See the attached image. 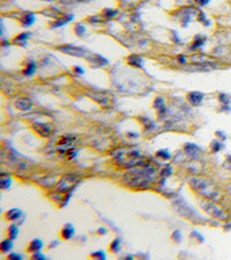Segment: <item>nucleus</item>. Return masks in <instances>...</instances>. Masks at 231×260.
<instances>
[{
    "instance_id": "obj_1",
    "label": "nucleus",
    "mask_w": 231,
    "mask_h": 260,
    "mask_svg": "<svg viewBox=\"0 0 231 260\" xmlns=\"http://www.w3.org/2000/svg\"><path fill=\"white\" fill-rule=\"evenodd\" d=\"M156 170L152 165H144L141 168L134 169L132 171L125 175V183L128 186L134 188H141V186H148L152 183L155 177Z\"/></svg>"
},
{
    "instance_id": "obj_2",
    "label": "nucleus",
    "mask_w": 231,
    "mask_h": 260,
    "mask_svg": "<svg viewBox=\"0 0 231 260\" xmlns=\"http://www.w3.org/2000/svg\"><path fill=\"white\" fill-rule=\"evenodd\" d=\"M189 185L194 191L207 199H215L218 195L217 191L214 188V185L206 178H193L189 182Z\"/></svg>"
},
{
    "instance_id": "obj_3",
    "label": "nucleus",
    "mask_w": 231,
    "mask_h": 260,
    "mask_svg": "<svg viewBox=\"0 0 231 260\" xmlns=\"http://www.w3.org/2000/svg\"><path fill=\"white\" fill-rule=\"evenodd\" d=\"M140 153L137 150H131V152H121L120 155L117 157L118 163L125 168H132L137 165L140 162Z\"/></svg>"
},
{
    "instance_id": "obj_4",
    "label": "nucleus",
    "mask_w": 231,
    "mask_h": 260,
    "mask_svg": "<svg viewBox=\"0 0 231 260\" xmlns=\"http://www.w3.org/2000/svg\"><path fill=\"white\" fill-rule=\"evenodd\" d=\"M201 207L206 210V213H208L209 215H212V216L218 218V220H225V218H227L223 210L221 209L220 207L214 202L202 201V202H201Z\"/></svg>"
},
{
    "instance_id": "obj_5",
    "label": "nucleus",
    "mask_w": 231,
    "mask_h": 260,
    "mask_svg": "<svg viewBox=\"0 0 231 260\" xmlns=\"http://www.w3.org/2000/svg\"><path fill=\"white\" fill-rule=\"evenodd\" d=\"M76 182V177L73 176V175H67V176H64L59 180L57 186V190L60 192H67L69 190H72V188L74 186V184Z\"/></svg>"
},
{
    "instance_id": "obj_6",
    "label": "nucleus",
    "mask_w": 231,
    "mask_h": 260,
    "mask_svg": "<svg viewBox=\"0 0 231 260\" xmlns=\"http://www.w3.org/2000/svg\"><path fill=\"white\" fill-rule=\"evenodd\" d=\"M59 50H61L65 53L72 54V56H76V57H83L86 51L81 48H78V46H73V45H64L60 46Z\"/></svg>"
},
{
    "instance_id": "obj_7",
    "label": "nucleus",
    "mask_w": 231,
    "mask_h": 260,
    "mask_svg": "<svg viewBox=\"0 0 231 260\" xmlns=\"http://www.w3.org/2000/svg\"><path fill=\"white\" fill-rule=\"evenodd\" d=\"M15 107L19 110H22V111L30 110L31 107H33V102L29 98H27V97H22V98H19L15 102Z\"/></svg>"
},
{
    "instance_id": "obj_8",
    "label": "nucleus",
    "mask_w": 231,
    "mask_h": 260,
    "mask_svg": "<svg viewBox=\"0 0 231 260\" xmlns=\"http://www.w3.org/2000/svg\"><path fill=\"white\" fill-rule=\"evenodd\" d=\"M187 100H188V102H191V104H193V105H199V104H201L202 100H203V94L199 92H192L188 94Z\"/></svg>"
},
{
    "instance_id": "obj_9",
    "label": "nucleus",
    "mask_w": 231,
    "mask_h": 260,
    "mask_svg": "<svg viewBox=\"0 0 231 260\" xmlns=\"http://www.w3.org/2000/svg\"><path fill=\"white\" fill-rule=\"evenodd\" d=\"M34 128L41 137H49L51 133V128L46 124H35Z\"/></svg>"
},
{
    "instance_id": "obj_10",
    "label": "nucleus",
    "mask_w": 231,
    "mask_h": 260,
    "mask_svg": "<svg viewBox=\"0 0 231 260\" xmlns=\"http://www.w3.org/2000/svg\"><path fill=\"white\" fill-rule=\"evenodd\" d=\"M74 232H75V230H74L73 226L71 223H68V224H66V226L63 228V230H61V236H63V238H65V239H71V238L74 236Z\"/></svg>"
},
{
    "instance_id": "obj_11",
    "label": "nucleus",
    "mask_w": 231,
    "mask_h": 260,
    "mask_svg": "<svg viewBox=\"0 0 231 260\" xmlns=\"http://www.w3.org/2000/svg\"><path fill=\"white\" fill-rule=\"evenodd\" d=\"M185 152L188 156L194 158V157H198V154L200 153V149H199L198 146L193 145V143H187V145L185 146Z\"/></svg>"
},
{
    "instance_id": "obj_12",
    "label": "nucleus",
    "mask_w": 231,
    "mask_h": 260,
    "mask_svg": "<svg viewBox=\"0 0 231 260\" xmlns=\"http://www.w3.org/2000/svg\"><path fill=\"white\" fill-rule=\"evenodd\" d=\"M43 248V243L39 239H34V241L30 242V244H29V246H28V251L29 252H38V251H41Z\"/></svg>"
},
{
    "instance_id": "obj_13",
    "label": "nucleus",
    "mask_w": 231,
    "mask_h": 260,
    "mask_svg": "<svg viewBox=\"0 0 231 260\" xmlns=\"http://www.w3.org/2000/svg\"><path fill=\"white\" fill-rule=\"evenodd\" d=\"M21 216H22V212L20 209H16V208L8 210L7 214H6V218H7L8 220H12V221H16V220H19Z\"/></svg>"
},
{
    "instance_id": "obj_14",
    "label": "nucleus",
    "mask_w": 231,
    "mask_h": 260,
    "mask_svg": "<svg viewBox=\"0 0 231 260\" xmlns=\"http://www.w3.org/2000/svg\"><path fill=\"white\" fill-rule=\"evenodd\" d=\"M21 22H22V24L24 27H29V26H31V24L35 22L34 14H26V15L21 19Z\"/></svg>"
},
{
    "instance_id": "obj_15",
    "label": "nucleus",
    "mask_w": 231,
    "mask_h": 260,
    "mask_svg": "<svg viewBox=\"0 0 231 260\" xmlns=\"http://www.w3.org/2000/svg\"><path fill=\"white\" fill-rule=\"evenodd\" d=\"M0 248H1V251H3V252H8V251H11L12 248H13V242H12L11 238H9V239H5V241L1 242Z\"/></svg>"
},
{
    "instance_id": "obj_16",
    "label": "nucleus",
    "mask_w": 231,
    "mask_h": 260,
    "mask_svg": "<svg viewBox=\"0 0 231 260\" xmlns=\"http://www.w3.org/2000/svg\"><path fill=\"white\" fill-rule=\"evenodd\" d=\"M18 235H19V229H18V227L14 226V224H12V226L8 228V236H9V238H11V239H15V238L18 237Z\"/></svg>"
},
{
    "instance_id": "obj_17",
    "label": "nucleus",
    "mask_w": 231,
    "mask_h": 260,
    "mask_svg": "<svg viewBox=\"0 0 231 260\" xmlns=\"http://www.w3.org/2000/svg\"><path fill=\"white\" fill-rule=\"evenodd\" d=\"M155 108L161 112V115L165 112V105H164V102H163L162 98H156L155 101Z\"/></svg>"
},
{
    "instance_id": "obj_18",
    "label": "nucleus",
    "mask_w": 231,
    "mask_h": 260,
    "mask_svg": "<svg viewBox=\"0 0 231 260\" xmlns=\"http://www.w3.org/2000/svg\"><path fill=\"white\" fill-rule=\"evenodd\" d=\"M129 64H132L134 66H142V58L138 57V56H132V57L128 58Z\"/></svg>"
},
{
    "instance_id": "obj_19",
    "label": "nucleus",
    "mask_w": 231,
    "mask_h": 260,
    "mask_svg": "<svg viewBox=\"0 0 231 260\" xmlns=\"http://www.w3.org/2000/svg\"><path fill=\"white\" fill-rule=\"evenodd\" d=\"M73 140L74 139L72 138V137H68V135H66V137H63V138H60V141H59V146H68L71 145L73 142Z\"/></svg>"
},
{
    "instance_id": "obj_20",
    "label": "nucleus",
    "mask_w": 231,
    "mask_h": 260,
    "mask_svg": "<svg viewBox=\"0 0 231 260\" xmlns=\"http://www.w3.org/2000/svg\"><path fill=\"white\" fill-rule=\"evenodd\" d=\"M72 18H73L72 15L67 16V18H63V20H60V21H56V22L53 23L52 27H61V26H64L65 23L69 22V21L72 20Z\"/></svg>"
},
{
    "instance_id": "obj_21",
    "label": "nucleus",
    "mask_w": 231,
    "mask_h": 260,
    "mask_svg": "<svg viewBox=\"0 0 231 260\" xmlns=\"http://www.w3.org/2000/svg\"><path fill=\"white\" fill-rule=\"evenodd\" d=\"M35 69H36V66H35V64L31 61L30 64L27 66V68L24 69V72L23 73H24V75H31V74L35 72Z\"/></svg>"
},
{
    "instance_id": "obj_22",
    "label": "nucleus",
    "mask_w": 231,
    "mask_h": 260,
    "mask_svg": "<svg viewBox=\"0 0 231 260\" xmlns=\"http://www.w3.org/2000/svg\"><path fill=\"white\" fill-rule=\"evenodd\" d=\"M156 156L161 157L163 160H168V158H170V153H169L167 149H162V150H158V152L156 153Z\"/></svg>"
},
{
    "instance_id": "obj_23",
    "label": "nucleus",
    "mask_w": 231,
    "mask_h": 260,
    "mask_svg": "<svg viewBox=\"0 0 231 260\" xmlns=\"http://www.w3.org/2000/svg\"><path fill=\"white\" fill-rule=\"evenodd\" d=\"M9 185H11V179H9V177L3 176V178H1V188L6 190V188H9Z\"/></svg>"
},
{
    "instance_id": "obj_24",
    "label": "nucleus",
    "mask_w": 231,
    "mask_h": 260,
    "mask_svg": "<svg viewBox=\"0 0 231 260\" xmlns=\"http://www.w3.org/2000/svg\"><path fill=\"white\" fill-rule=\"evenodd\" d=\"M27 39H28V34H21V35H19L18 37L15 38V43H21L22 42V45H24V42H26Z\"/></svg>"
},
{
    "instance_id": "obj_25",
    "label": "nucleus",
    "mask_w": 231,
    "mask_h": 260,
    "mask_svg": "<svg viewBox=\"0 0 231 260\" xmlns=\"http://www.w3.org/2000/svg\"><path fill=\"white\" fill-rule=\"evenodd\" d=\"M171 172H172V170H171V167H170V165H167V167H165V168L162 170V172H161V176H162L163 178H165V177L170 176Z\"/></svg>"
},
{
    "instance_id": "obj_26",
    "label": "nucleus",
    "mask_w": 231,
    "mask_h": 260,
    "mask_svg": "<svg viewBox=\"0 0 231 260\" xmlns=\"http://www.w3.org/2000/svg\"><path fill=\"white\" fill-rule=\"evenodd\" d=\"M223 146H222V143L218 141H214L212 143V150L214 152V153H217L218 150H221V148H222Z\"/></svg>"
},
{
    "instance_id": "obj_27",
    "label": "nucleus",
    "mask_w": 231,
    "mask_h": 260,
    "mask_svg": "<svg viewBox=\"0 0 231 260\" xmlns=\"http://www.w3.org/2000/svg\"><path fill=\"white\" fill-rule=\"evenodd\" d=\"M91 257H94V258H97V259H106V256L105 253L103 252V251H97V252H94L91 253Z\"/></svg>"
},
{
    "instance_id": "obj_28",
    "label": "nucleus",
    "mask_w": 231,
    "mask_h": 260,
    "mask_svg": "<svg viewBox=\"0 0 231 260\" xmlns=\"http://www.w3.org/2000/svg\"><path fill=\"white\" fill-rule=\"evenodd\" d=\"M119 244H120V241L119 239H114L112 243H111V250L113 251V252H117L118 250H119Z\"/></svg>"
},
{
    "instance_id": "obj_29",
    "label": "nucleus",
    "mask_w": 231,
    "mask_h": 260,
    "mask_svg": "<svg viewBox=\"0 0 231 260\" xmlns=\"http://www.w3.org/2000/svg\"><path fill=\"white\" fill-rule=\"evenodd\" d=\"M203 42H205V38H199V37H198V38L195 39V42L193 43V45H192V49H197V48H199L200 45L203 44Z\"/></svg>"
},
{
    "instance_id": "obj_30",
    "label": "nucleus",
    "mask_w": 231,
    "mask_h": 260,
    "mask_svg": "<svg viewBox=\"0 0 231 260\" xmlns=\"http://www.w3.org/2000/svg\"><path fill=\"white\" fill-rule=\"evenodd\" d=\"M117 13H118L117 11L111 12L110 9H106V11H105V18H106V19H112L114 15H117Z\"/></svg>"
},
{
    "instance_id": "obj_31",
    "label": "nucleus",
    "mask_w": 231,
    "mask_h": 260,
    "mask_svg": "<svg viewBox=\"0 0 231 260\" xmlns=\"http://www.w3.org/2000/svg\"><path fill=\"white\" fill-rule=\"evenodd\" d=\"M220 101H221V103H223L227 105V104H229V96H227L225 94H221Z\"/></svg>"
},
{
    "instance_id": "obj_32",
    "label": "nucleus",
    "mask_w": 231,
    "mask_h": 260,
    "mask_svg": "<svg viewBox=\"0 0 231 260\" xmlns=\"http://www.w3.org/2000/svg\"><path fill=\"white\" fill-rule=\"evenodd\" d=\"M172 238H173V239H177V242L179 243V242L182 241V235H180V231H179V230H176V231L172 233Z\"/></svg>"
},
{
    "instance_id": "obj_33",
    "label": "nucleus",
    "mask_w": 231,
    "mask_h": 260,
    "mask_svg": "<svg viewBox=\"0 0 231 260\" xmlns=\"http://www.w3.org/2000/svg\"><path fill=\"white\" fill-rule=\"evenodd\" d=\"M75 32L79 35V36H81V35L84 32V27H82L81 24H78V26H76V28H75Z\"/></svg>"
},
{
    "instance_id": "obj_34",
    "label": "nucleus",
    "mask_w": 231,
    "mask_h": 260,
    "mask_svg": "<svg viewBox=\"0 0 231 260\" xmlns=\"http://www.w3.org/2000/svg\"><path fill=\"white\" fill-rule=\"evenodd\" d=\"M33 258H34V259H39V260H44V259H45V257L43 256V254H41V253H39V251H38V252H35L34 254H33Z\"/></svg>"
},
{
    "instance_id": "obj_35",
    "label": "nucleus",
    "mask_w": 231,
    "mask_h": 260,
    "mask_svg": "<svg viewBox=\"0 0 231 260\" xmlns=\"http://www.w3.org/2000/svg\"><path fill=\"white\" fill-rule=\"evenodd\" d=\"M9 259L21 260V259H22V257L20 256V254H18V253H12V254H9Z\"/></svg>"
},
{
    "instance_id": "obj_36",
    "label": "nucleus",
    "mask_w": 231,
    "mask_h": 260,
    "mask_svg": "<svg viewBox=\"0 0 231 260\" xmlns=\"http://www.w3.org/2000/svg\"><path fill=\"white\" fill-rule=\"evenodd\" d=\"M76 155V150H74L73 148H71V149L68 150V153H67V156H68V158L71 160V158H73V157Z\"/></svg>"
},
{
    "instance_id": "obj_37",
    "label": "nucleus",
    "mask_w": 231,
    "mask_h": 260,
    "mask_svg": "<svg viewBox=\"0 0 231 260\" xmlns=\"http://www.w3.org/2000/svg\"><path fill=\"white\" fill-rule=\"evenodd\" d=\"M74 71H75L78 74H83L84 73V71L81 67H79V66H76V67H74Z\"/></svg>"
},
{
    "instance_id": "obj_38",
    "label": "nucleus",
    "mask_w": 231,
    "mask_h": 260,
    "mask_svg": "<svg viewBox=\"0 0 231 260\" xmlns=\"http://www.w3.org/2000/svg\"><path fill=\"white\" fill-rule=\"evenodd\" d=\"M197 1L200 5H206V4H208L209 2V0H197Z\"/></svg>"
},
{
    "instance_id": "obj_39",
    "label": "nucleus",
    "mask_w": 231,
    "mask_h": 260,
    "mask_svg": "<svg viewBox=\"0 0 231 260\" xmlns=\"http://www.w3.org/2000/svg\"><path fill=\"white\" fill-rule=\"evenodd\" d=\"M58 244H59V243H58V242H52V243H51V244H50V248H53V246H57Z\"/></svg>"
},
{
    "instance_id": "obj_40",
    "label": "nucleus",
    "mask_w": 231,
    "mask_h": 260,
    "mask_svg": "<svg viewBox=\"0 0 231 260\" xmlns=\"http://www.w3.org/2000/svg\"><path fill=\"white\" fill-rule=\"evenodd\" d=\"M179 61H180V62H182V64H185V58L184 57H179Z\"/></svg>"
},
{
    "instance_id": "obj_41",
    "label": "nucleus",
    "mask_w": 231,
    "mask_h": 260,
    "mask_svg": "<svg viewBox=\"0 0 231 260\" xmlns=\"http://www.w3.org/2000/svg\"><path fill=\"white\" fill-rule=\"evenodd\" d=\"M230 228H231V224H227V226H225V230L230 229Z\"/></svg>"
},
{
    "instance_id": "obj_42",
    "label": "nucleus",
    "mask_w": 231,
    "mask_h": 260,
    "mask_svg": "<svg viewBox=\"0 0 231 260\" xmlns=\"http://www.w3.org/2000/svg\"><path fill=\"white\" fill-rule=\"evenodd\" d=\"M228 160H229V161H230V162H231V156H229V157H228Z\"/></svg>"
},
{
    "instance_id": "obj_43",
    "label": "nucleus",
    "mask_w": 231,
    "mask_h": 260,
    "mask_svg": "<svg viewBox=\"0 0 231 260\" xmlns=\"http://www.w3.org/2000/svg\"><path fill=\"white\" fill-rule=\"evenodd\" d=\"M229 192H230V194H231V186L229 188Z\"/></svg>"
},
{
    "instance_id": "obj_44",
    "label": "nucleus",
    "mask_w": 231,
    "mask_h": 260,
    "mask_svg": "<svg viewBox=\"0 0 231 260\" xmlns=\"http://www.w3.org/2000/svg\"><path fill=\"white\" fill-rule=\"evenodd\" d=\"M80 1H83V0H80Z\"/></svg>"
},
{
    "instance_id": "obj_45",
    "label": "nucleus",
    "mask_w": 231,
    "mask_h": 260,
    "mask_svg": "<svg viewBox=\"0 0 231 260\" xmlns=\"http://www.w3.org/2000/svg\"><path fill=\"white\" fill-rule=\"evenodd\" d=\"M48 1H51V0H48Z\"/></svg>"
}]
</instances>
